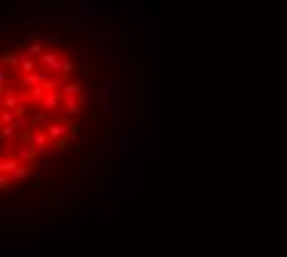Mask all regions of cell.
<instances>
[{"mask_svg": "<svg viewBox=\"0 0 287 257\" xmlns=\"http://www.w3.org/2000/svg\"><path fill=\"white\" fill-rule=\"evenodd\" d=\"M132 134H134V124H132L129 119H121V121H119V129H116V134H114V143H116L119 151H127L129 146L134 143Z\"/></svg>", "mask_w": 287, "mask_h": 257, "instance_id": "2", "label": "cell"}, {"mask_svg": "<svg viewBox=\"0 0 287 257\" xmlns=\"http://www.w3.org/2000/svg\"><path fill=\"white\" fill-rule=\"evenodd\" d=\"M13 126L18 129V131H30L35 124H32V119L27 117V114H22V117H15V121H13Z\"/></svg>", "mask_w": 287, "mask_h": 257, "instance_id": "17", "label": "cell"}, {"mask_svg": "<svg viewBox=\"0 0 287 257\" xmlns=\"http://www.w3.org/2000/svg\"><path fill=\"white\" fill-rule=\"evenodd\" d=\"M10 178H13V176H0V191H8V186H10Z\"/></svg>", "mask_w": 287, "mask_h": 257, "instance_id": "22", "label": "cell"}, {"mask_svg": "<svg viewBox=\"0 0 287 257\" xmlns=\"http://www.w3.org/2000/svg\"><path fill=\"white\" fill-rule=\"evenodd\" d=\"M62 47H55V50H47L43 57H40V62H43L50 72H57V75H60V64H62Z\"/></svg>", "mask_w": 287, "mask_h": 257, "instance_id": "6", "label": "cell"}, {"mask_svg": "<svg viewBox=\"0 0 287 257\" xmlns=\"http://www.w3.org/2000/svg\"><path fill=\"white\" fill-rule=\"evenodd\" d=\"M60 94H62V92H50V94H45V97H43V101H40L43 112H55V109L65 101V99H60Z\"/></svg>", "mask_w": 287, "mask_h": 257, "instance_id": "10", "label": "cell"}, {"mask_svg": "<svg viewBox=\"0 0 287 257\" xmlns=\"http://www.w3.org/2000/svg\"><path fill=\"white\" fill-rule=\"evenodd\" d=\"M74 72V59H69L67 55H62V64H60V77L62 79H69Z\"/></svg>", "mask_w": 287, "mask_h": 257, "instance_id": "15", "label": "cell"}, {"mask_svg": "<svg viewBox=\"0 0 287 257\" xmlns=\"http://www.w3.org/2000/svg\"><path fill=\"white\" fill-rule=\"evenodd\" d=\"M25 52H27L30 57H43V55H45V45L40 42V40H32V42L25 45Z\"/></svg>", "mask_w": 287, "mask_h": 257, "instance_id": "16", "label": "cell"}, {"mask_svg": "<svg viewBox=\"0 0 287 257\" xmlns=\"http://www.w3.org/2000/svg\"><path fill=\"white\" fill-rule=\"evenodd\" d=\"M62 99H65V101H62V112H65L67 117H77V114L82 112L77 97H62Z\"/></svg>", "mask_w": 287, "mask_h": 257, "instance_id": "12", "label": "cell"}, {"mask_svg": "<svg viewBox=\"0 0 287 257\" xmlns=\"http://www.w3.org/2000/svg\"><path fill=\"white\" fill-rule=\"evenodd\" d=\"M0 136H3V141H10V143H15V138H18V129H15V126H3V131H0Z\"/></svg>", "mask_w": 287, "mask_h": 257, "instance_id": "20", "label": "cell"}, {"mask_svg": "<svg viewBox=\"0 0 287 257\" xmlns=\"http://www.w3.org/2000/svg\"><path fill=\"white\" fill-rule=\"evenodd\" d=\"M121 196V188H119V180L116 178H104L102 183H99V188H97V198H119Z\"/></svg>", "mask_w": 287, "mask_h": 257, "instance_id": "4", "label": "cell"}, {"mask_svg": "<svg viewBox=\"0 0 287 257\" xmlns=\"http://www.w3.org/2000/svg\"><path fill=\"white\" fill-rule=\"evenodd\" d=\"M13 121H15V112H13V109H3V112H0V124H3V126H13Z\"/></svg>", "mask_w": 287, "mask_h": 257, "instance_id": "19", "label": "cell"}, {"mask_svg": "<svg viewBox=\"0 0 287 257\" xmlns=\"http://www.w3.org/2000/svg\"><path fill=\"white\" fill-rule=\"evenodd\" d=\"M15 72H20V77H22V75H32V72H37V59H35V57H30V55L25 52V47H22V50H18V64H15Z\"/></svg>", "mask_w": 287, "mask_h": 257, "instance_id": "5", "label": "cell"}, {"mask_svg": "<svg viewBox=\"0 0 287 257\" xmlns=\"http://www.w3.org/2000/svg\"><path fill=\"white\" fill-rule=\"evenodd\" d=\"M50 79H52V72H50V69H45V72H32V75H22V77H20L18 87H20V89H35L37 84L50 82Z\"/></svg>", "mask_w": 287, "mask_h": 257, "instance_id": "3", "label": "cell"}, {"mask_svg": "<svg viewBox=\"0 0 287 257\" xmlns=\"http://www.w3.org/2000/svg\"><path fill=\"white\" fill-rule=\"evenodd\" d=\"M40 154V161H60L67 156V149H60V146H47V149L37 151Z\"/></svg>", "mask_w": 287, "mask_h": 257, "instance_id": "9", "label": "cell"}, {"mask_svg": "<svg viewBox=\"0 0 287 257\" xmlns=\"http://www.w3.org/2000/svg\"><path fill=\"white\" fill-rule=\"evenodd\" d=\"M77 101H79V106H82V109H85V106H87V94H85V92H79V94H77Z\"/></svg>", "mask_w": 287, "mask_h": 257, "instance_id": "23", "label": "cell"}, {"mask_svg": "<svg viewBox=\"0 0 287 257\" xmlns=\"http://www.w3.org/2000/svg\"><path fill=\"white\" fill-rule=\"evenodd\" d=\"M32 146H35L37 151H43V149H47V146H50V134H47L45 124H35L32 126Z\"/></svg>", "mask_w": 287, "mask_h": 257, "instance_id": "7", "label": "cell"}, {"mask_svg": "<svg viewBox=\"0 0 287 257\" xmlns=\"http://www.w3.org/2000/svg\"><path fill=\"white\" fill-rule=\"evenodd\" d=\"M10 77H13V69L8 67V64H0V92H8L13 84H10Z\"/></svg>", "mask_w": 287, "mask_h": 257, "instance_id": "13", "label": "cell"}, {"mask_svg": "<svg viewBox=\"0 0 287 257\" xmlns=\"http://www.w3.org/2000/svg\"><path fill=\"white\" fill-rule=\"evenodd\" d=\"M18 168H20V161L15 156H3V161H0V176H13Z\"/></svg>", "mask_w": 287, "mask_h": 257, "instance_id": "11", "label": "cell"}, {"mask_svg": "<svg viewBox=\"0 0 287 257\" xmlns=\"http://www.w3.org/2000/svg\"><path fill=\"white\" fill-rule=\"evenodd\" d=\"M30 168H32V166H25V163H20V168L13 173V180H18V183L27 180V178H30Z\"/></svg>", "mask_w": 287, "mask_h": 257, "instance_id": "18", "label": "cell"}, {"mask_svg": "<svg viewBox=\"0 0 287 257\" xmlns=\"http://www.w3.org/2000/svg\"><path fill=\"white\" fill-rule=\"evenodd\" d=\"M20 101L27 106V104H35V97H32V92H20Z\"/></svg>", "mask_w": 287, "mask_h": 257, "instance_id": "21", "label": "cell"}, {"mask_svg": "<svg viewBox=\"0 0 287 257\" xmlns=\"http://www.w3.org/2000/svg\"><path fill=\"white\" fill-rule=\"evenodd\" d=\"M97 117L99 119L111 117V82L107 77L97 82Z\"/></svg>", "mask_w": 287, "mask_h": 257, "instance_id": "1", "label": "cell"}, {"mask_svg": "<svg viewBox=\"0 0 287 257\" xmlns=\"http://www.w3.org/2000/svg\"><path fill=\"white\" fill-rule=\"evenodd\" d=\"M15 158H18L20 163H25V166H32L35 158H40V154H37L35 146L25 143V146H20V149H15Z\"/></svg>", "mask_w": 287, "mask_h": 257, "instance_id": "8", "label": "cell"}, {"mask_svg": "<svg viewBox=\"0 0 287 257\" xmlns=\"http://www.w3.org/2000/svg\"><path fill=\"white\" fill-rule=\"evenodd\" d=\"M60 92H62V97H77L82 92V84L79 82H72V79H65Z\"/></svg>", "mask_w": 287, "mask_h": 257, "instance_id": "14", "label": "cell"}, {"mask_svg": "<svg viewBox=\"0 0 287 257\" xmlns=\"http://www.w3.org/2000/svg\"><path fill=\"white\" fill-rule=\"evenodd\" d=\"M22 196H25V191L20 188V191H15V193H10L8 198H10V200H18V198H22Z\"/></svg>", "mask_w": 287, "mask_h": 257, "instance_id": "24", "label": "cell"}]
</instances>
